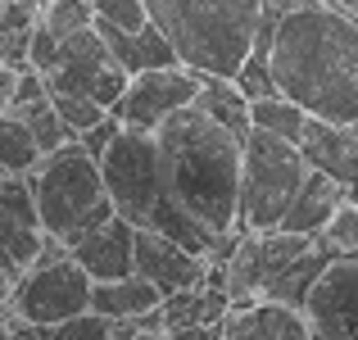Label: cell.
Segmentation results:
<instances>
[{"label":"cell","instance_id":"ba28073f","mask_svg":"<svg viewBox=\"0 0 358 340\" xmlns=\"http://www.w3.org/2000/svg\"><path fill=\"white\" fill-rule=\"evenodd\" d=\"M304 323L317 340H358V254L336 250L304 295Z\"/></svg>","mask_w":358,"mask_h":340},{"label":"cell","instance_id":"1f68e13d","mask_svg":"<svg viewBox=\"0 0 358 340\" xmlns=\"http://www.w3.org/2000/svg\"><path fill=\"white\" fill-rule=\"evenodd\" d=\"M0 5H5V0H0Z\"/></svg>","mask_w":358,"mask_h":340},{"label":"cell","instance_id":"9a60e30c","mask_svg":"<svg viewBox=\"0 0 358 340\" xmlns=\"http://www.w3.org/2000/svg\"><path fill=\"white\" fill-rule=\"evenodd\" d=\"M350 200V191H345L336 177L317 173V168H308L304 182H299L295 200L286 204V213H281V232H299V236H322V227L331 222V213L341 209V204Z\"/></svg>","mask_w":358,"mask_h":340},{"label":"cell","instance_id":"9c48e42d","mask_svg":"<svg viewBox=\"0 0 358 340\" xmlns=\"http://www.w3.org/2000/svg\"><path fill=\"white\" fill-rule=\"evenodd\" d=\"M200 91V73L186 64H168V69H141L127 78V91L118 96V122L122 127H141L155 132L168 113H177L182 105H191Z\"/></svg>","mask_w":358,"mask_h":340},{"label":"cell","instance_id":"e0dca14e","mask_svg":"<svg viewBox=\"0 0 358 340\" xmlns=\"http://www.w3.org/2000/svg\"><path fill=\"white\" fill-rule=\"evenodd\" d=\"M195 105L209 113L213 122H222L227 132H236L245 141V132H250V96L236 87V78H200Z\"/></svg>","mask_w":358,"mask_h":340},{"label":"cell","instance_id":"603a6c76","mask_svg":"<svg viewBox=\"0 0 358 340\" xmlns=\"http://www.w3.org/2000/svg\"><path fill=\"white\" fill-rule=\"evenodd\" d=\"M45 340H109V318L96 309H82V313L45 327Z\"/></svg>","mask_w":358,"mask_h":340},{"label":"cell","instance_id":"5bb4252c","mask_svg":"<svg viewBox=\"0 0 358 340\" xmlns=\"http://www.w3.org/2000/svg\"><path fill=\"white\" fill-rule=\"evenodd\" d=\"M295 146H299V155H304L308 168L336 177L345 191L354 186V177H358V136H354L350 122H331V118H313V113H308V122H304Z\"/></svg>","mask_w":358,"mask_h":340},{"label":"cell","instance_id":"f1b7e54d","mask_svg":"<svg viewBox=\"0 0 358 340\" xmlns=\"http://www.w3.org/2000/svg\"><path fill=\"white\" fill-rule=\"evenodd\" d=\"M336 5H341V9H350V14L358 18V0H336Z\"/></svg>","mask_w":358,"mask_h":340},{"label":"cell","instance_id":"ac0fdd59","mask_svg":"<svg viewBox=\"0 0 358 340\" xmlns=\"http://www.w3.org/2000/svg\"><path fill=\"white\" fill-rule=\"evenodd\" d=\"M304 122H308V113L290 96H281V91H268V96L250 100V127H263V132H272V136H281V141H299Z\"/></svg>","mask_w":358,"mask_h":340},{"label":"cell","instance_id":"ffe728a7","mask_svg":"<svg viewBox=\"0 0 358 340\" xmlns=\"http://www.w3.org/2000/svg\"><path fill=\"white\" fill-rule=\"evenodd\" d=\"M9 113H18V118L32 127V136H36V146H41V155H50V150H59V146H64V141H73V132L64 127V118L55 113L50 96L27 100V105H9Z\"/></svg>","mask_w":358,"mask_h":340},{"label":"cell","instance_id":"7402d4cb","mask_svg":"<svg viewBox=\"0 0 358 340\" xmlns=\"http://www.w3.org/2000/svg\"><path fill=\"white\" fill-rule=\"evenodd\" d=\"M50 105H55V113L64 118V127H69L73 136H82L87 127H96L109 113L105 105H96L91 96H78V91H50Z\"/></svg>","mask_w":358,"mask_h":340},{"label":"cell","instance_id":"30bf717a","mask_svg":"<svg viewBox=\"0 0 358 340\" xmlns=\"http://www.w3.org/2000/svg\"><path fill=\"white\" fill-rule=\"evenodd\" d=\"M136 272L159 295H177V290L195 286V281L209 272V259L186 250L182 241H173V236H164V232L136 227Z\"/></svg>","mask_w":358,"mask_h":340},{"label":"cell","instance_id":"6da1fadb","mask_svg":"<svg viewBox=\"0 0 358 340\" xmlns=\"http://www.w3.org/2000/svg\"><path fill=\"white\" fill-rule=\"evenodd\" d=\"M259 32L268 36L272 87L304 113L358 122V18L327 0L277 9L263 0Z\"/></svg>","mask_w":358,"mask_h":340},{"label":"cell","instance_id":"7c38bea8","mask_svg":"<svg viewBox=\"0 0 358 340\" xmlns=\"http://www.w3.org/2000/svg\"><path fill=\"white\" fill-rule=\"evenodd\" d=\"M41 218H36L32 182L27 173H0V245L14 254L18 268L41 254Z\"/></svg>","mask_w":358,"mask_h":340},{"label":"cell","instance_id":"cb8c5ba5","mask_svg":"<svg viewBox=\"0 0 358 340\" xmlns=\"http://www.w3.org/2000/svg\"><path fill=\"white\" fill-rule=\"evenodd\" d=\"M91 9H96V18L122 27V32H141V27L150 23L145 0H91Z\"/></svg>","mask_w":358,"mask_h":340},{"label":"cell","instance_id":"4fadbf2b","mask_svg":"<svg viewBox=\"0 0 358 340\" xmlns=\"http://www.w3.org/2000/svg\"><path fill=\"white\" fill-rule=\"evenodd\" d=\"M218 336H227V340H308V323H304V309L259 295V299H245V304H231L218 323Z\"/></svg>","mask_w":358,"mask_h":340},{"label":"cell","instance_id":"3957f363","mask_svg":"<svg viewBox=\"0 0 358 340\" xmlns=\"http://www.w3.org/2000/svg\"><path fill=\"white\" fill-rule=\"evenodd\" d=\"M100 177H105V195L114 204L118 218H127L131 227H150V232H164L173 241H182L186 250L213 254V236L204 232L182 204L173 200L164 182V168H159V146L155 132L141 127H118V136L105 146L100 155Z\"/></svg>","mask_w":358,"mask_h":340},{"label":"cell","instance_id":"f546056e","mask_svg":"<svg viewBox=\"0 0 358 340\" xmlns=\"http://www.w3.org/2000/svg\"><path fill=\"white\" fill-rule=\"evenodd\" d=\"M350 200H358V177H354V186H350Z\"/></svg>","mask_w":358,"mask_h":340},{"label":"cell","instance_id":"52a82bcc","mask_svg":"<svg viewBox=\"0 0 358 340\" xmlns=\"http://www.w3.org/2000/svg\"><path fill=\"white\" fill-rule=\"evenodd\" d=\"M9 309H14L23 323L55 327V323H64V318L91 309V277L73 254H64V259H36L18 272Z\"/></svg>","mask_w":358,"mask_h":340},{"label":"cell","instance_id":"2e32d148","mask_svg":"<svg viewBox=\"0 0 358 340\" xmlns=\"http://www.w3.org/2000/svg\"><path fill=\"white\" fill-rule=\"evenodd\" d=\"M159 304H164V295H159L141 272H127V277H114V281H91V309L105 313L109 323L150 313V309H159Z\"/></svg>","mask_w":358,"mask_h":340},{"label":"cell","instance_id":"4316f807","mask_svg":"<svg viewBox=\"0 0 358 340\" xmlns=\"http://www.w3.org/2000/svg\"><path fill=\"white\" fill-rule=\"evenodd\" d=\"M18 272H23V268H14V263H5V259H0V309L9 304V295H14V281H18Z\"/></svg>","mask_w":358,"mask_h":340},{"label":"cell","instance_id":"484cf974","mask_svg":"<svg viewBox=\"0 0 358 340\" xmlns=\"http://www.w3.org/2000/svg\"><path fill=\"white\" fill-rule=\"evenodd\" d=\"M118 127H122V122H118V113L109 109L105 118H100L96 127H87V132H82L78 141H82V146H87V155H96V159H100V155H105V146H109V141L118 136Z\"/></svg>","mask_w":358,"mask_h":340},{"label":"cell","instance_id":"d6986e66","mask_svg":"<svg viewBox=\"0 0 358 340\" xmlns=\"http://www.w3.org/2000/svg\"><path fill=\"white\" fill-rule=\"evenodd\" d=\"M41 164V146H36L32 127L18 113H0V173H32Z\"/></svg>","mask_w":358,"mask_h":340},{"label":"cell","instance_id":"8fae6325","mask_svg":"<svg viewBox=\"0 0 358 340\" xmlns=\"http://www.w3.org/2000/svg\"><path fill=\"white\" fill-rule=\"evenodd\" d=\"M69 254L87 268L91 281L127 277V272H136V227L118 218V213H109L105 222H96L78 241H69Z\"/></svg>","mask_w":358,"mask_h":340},{"label":"cell","instance_id":"5b68a950","mask_svg":"<svg viewBox=\"0 0 358 340\" xmlns=\"http://www.w3.org/2000/svg\"><path fill=\"white\" fill-rule=\"evenodd\" d=\"M36 200V218H41L45 236L59 241H78L82 232H91L96 222H105L114 213L105 195V177H100V159L87 155L78 136L64 141L59 150L41 155V164L27 173Z\"/></svg>","mask_w":358,"mask_h":340},{"label":"cell","instance_id":"7a4b0ae2","mask_svg":"<svg viewBox=\"0 0 358 340\" xmlns=\"http://www.w3.org/2000/svg\"><path fill=\"white\" fill-rule=\"evenodd\" d=\"M159 168L173 200L213 241L236 232L241 218V136L213 122L200 105H182L155 127Z\"/></svg>","mask_w":358,"mask_h":340},{"label":"cell","instance_id":"8992f818","mask_svg":"<svg viewBox=\"0 0 358 340\" xmlns=\"http://www.w3.org/2000/svg\"><path fill=\"white\" fill-rule=\"evenodd\" d=\"M308 164L295 141H281L263 127H250L241 141V218L236 232H268L295 200Z\"/></svg>","mask_w":358,"mask_h":340},{"label":"cell","instance_id":"83f0119b","mask_svg":"<svg viewBox=\"0 0 358 340\" xmlns=\"http://www.w3.org/2000/svg\"><path fill=\"white\" fill-rule=\"evenodd\" d=\"M9 96H14V69H0V113L9 109Z\"/></svg>","mask_w":358,"mask_h":340},{"label":"cell","instance_id":"4dcf8cb0","mask_svg":"<svg viewBox=\"0 0 358 340\" xmlns=\"http://www.w3.org/2000/svg\"><path fill=\"white\" fill-rule=\"evenodd\" d=\"M327 5H336V0H327Z\"/></svg>","mask_w":358,"mask_h":340},{"label":"cell","instance_id":"d4e9b609","mask_svg":"<svg viewBox=\"0 0 358 340\" xmlns=\"http://www.w3.org/2000/svg\"><path fill=\"white\" fill-rule=\"evenodd\" d=\"M55 64H59V41H55L45 27H36V23H32V32H27V69L50 73Z\"/></svg>","mask_w":358,"mask_h":340},{"label":"cell","instance_id":"44dd1931","mask_svg":"<svg viewBox=\"0 0 358 340\" xmlns=\"http://www.w3.org/2000/svg\"><path fill=\"white\" fill-rule=\"evenodd\" d=\"M91 18H96L91 0H45V9L36 14V27H45L55 41H64V36L91 27Z\"/></svg>","mask_w":358,"mask_h":340},{"label":"cell","instance_id":"277c9868","mask_svg":"<svg viewBox=\"0 0 358 340\" xmlns=\"http://www.w3.org/2000/svg\"><path fill=\"white\" fill-rule=\"evenodd\" d=\"M145 9L177 50V64L200 78H236L263 18V0H145Z\"/></svg>","mask_w":358,"mask_h":340}]
</instances>
